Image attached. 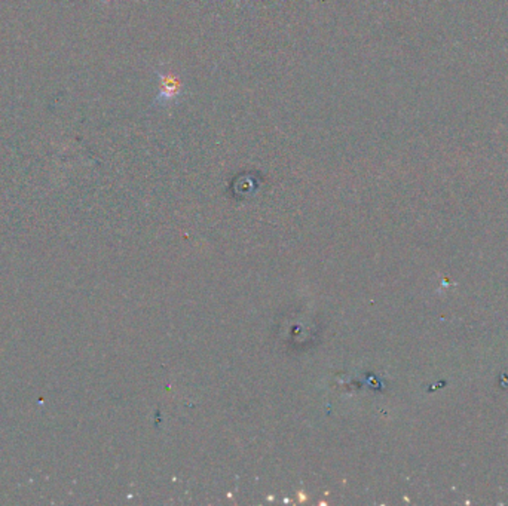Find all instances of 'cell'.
<instances>
[{
    "mask_svg": "<svg viewBox=\"0 0 508 506\" xmlns=\"http://www.w3.org/2000/svg\"><path fill=\"white\" fill-rule=\"evenodd\" d=\"M159 92L158 97H156V101L159 104H170L173 103V100L179 98L180 92H181V82L173 76L171 73H161L159 75Z\"/></svg>",
    "mask_w": 508,
    "mask_h": 506,
    "instance_id": "cell-1",
    "label": "cell"
}]
</instances>
